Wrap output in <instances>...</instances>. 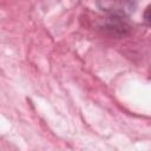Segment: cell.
Returning a JSON list of instances; mask_svg holds the SVG:
<instances>
[{
    "label": "cell",
    "mask_w": 151,
    "mask_h": 151,
    "mask_svg": "<svg viewBox=\"0 0 151 151\" xmlns=\"http://www.w3.org/2000/svg\"><path fill=\"white\" fill-rule=\"evenodd\" d=\"M96 5L111 18L123 19L134 12L137 0H96Z\"/></svg>",
    "instance_id": "obj_1"
},
{
    "label": "cell",
    "mask_w": 151,
    "mask_h": 151,
    "mask_svg": "<svg viewBox=\"0 0 151 151\" xmlns=\"http://www.w3.org/2000/svg\"><path fill=\"white\" fill-rule=\"evenodd\" d=\"M143 19H144V21H145L146 24L151 25V5H149V6L145 8V11H144V13H143Z\"/></svg>",
    "instance_id": "obj_2"
}]
</instances>
